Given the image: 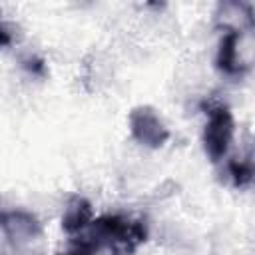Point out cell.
I'll use <instances>...</instances> for the list:
<instances>
[{"label": "cell", "mask_w": 255, "mask_h": 255, "mask_svg": "<svg viewBox=\"0 0 255 255\" xmlns=\"http://www.w3.org/2000/svg\"><path fill=\"white\" fill-rule=\"evenodd\" d=\"M2 231L8 237V241L16 247L34 243L42 237L40 221L26 211H6L2 215Z\"/></svg>", "instance_id": "obj_3"}, {"label": "cell", "mask_w": 255, "mask_h": 255, "mask_svg": "<svg viewBox=\"0 0 255 255\" xmlns=\"http://www.w3.org/2000/svg\"><path fill=\"white\" fill-rule=\"evenodd\" d=\"M237 44H239V34H233V32H225L219 42L215 62H217V68L225 74H241L243 70L237 56Z\"/></svg>", "instance_id": "obj_6"}, {"label": "cell", "mask_w": 255, "mask_h": 255, "mask_svg": "<svg viewBox=\"0 0 255 255\" xmlns=\"http://www.w3.org/2000/svg\"><path fill=\"white\" fill-rule=\"evenodd\" d=\"M227 169H229V175H231L233 183L239 185V187L251 183L253 177H255V163L249 161V159H231Z\"/></svg>", "instance_id": "obj_7"}, {"label": "cell", "mask_w": 255, "mask_h": 255, "mask_svg": "<svg viewBox=\"0 0 255 255\" xmlns=\"http://www.w3.org/2000/svg\"><path fill=\"white\" fill-rule=\"evenodd\" d=\"M215 20L225 32H233V34H241L255 28V12L245 2L219 4L215 12Z\"/></svg>", "instance_id": "obj_4"}, {"label": "cell", "mask_w": 255, "mask_h": 255, "mask_svg": "<svg viewBox=\"0 0 255 255\" xmlns=\"http://www.w3.org/2000/svg\"><path fill=\"white\" fill-rule=\"evenodd\" d=\"M129 133L131 137L143 145L157 149L167 143L169 139V129L165 128L163 120L157 116V112L149 106H137L129 112Z\"/></svg>", "instance_id": "obj_2"}, {"label": "cell", "mask_w": 255, "mask_h": 255, "mask_svg": "<svg viewBox=\"0 0 255 255\" xmlns=\"http://www.w3.org/2000/svg\"><path fill=\"white\" fill-rule=\"evenodd\" d=\"M94 213H92V205L86 197H72L64 209V215H62V227L64 231L68 233H82L88 229V225L94 221L92 219Z\"/></svg>", "instance_id": "obj_5"}, {"label": "cell", "mask_w": 255, "mask_h": 255, "mask_svg": "<svg viewBox=\"0 0 255 255\" xmlns=\"http://www.w3.org/2000/svg\"><path fill=\"white\" fill-rule=\"evenodd\" d=\"M24 68L30 72V74H34V76H44V72H46V66H44V62L40 60V58H28V60H24Z\"/></svg>", "instance_id": "obj_8"}, {"label": "cell", "mask_w": 255, "mask_h": 255, "mask_svg": "<svg viewBox=\"0 0 255 255\" xmlns=\"http://www.w3.org/2000/svg\"><path fill=\"white\" fill-rule=\"evenodd\" d=\"M233 133H235V122L231 112L225 106L211 108L203 129V147L211 161H219L227 153L233 141Z\"/></svg>", "instance_id": "obj_1"}, {"label": "cell", "mask_w": 255, "mask_h": 255, "mask_svg": "<svg viewBox=\"0 0 255 255\" xmlns=\"http://www.w3.org/2000/svg\"><path fill=\"white\" fill-rule=\"evenodd\" d=\"M60 255H94V251L88 249L86 245H78V247H74V249H70L66 253H60Z\"/></svg>", "instance_id": "obj_9"}]
</instances>
